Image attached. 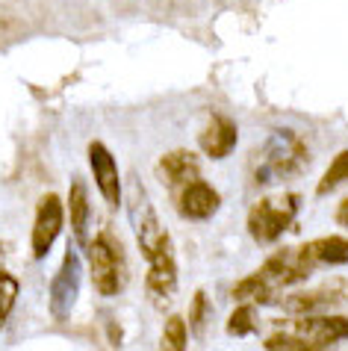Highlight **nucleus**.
I'll use <instances>...</instances> for the list:
<instances>
[{
    "label": "nucleus",
    "mask_w": 348,
    "mask_h": 351,
    "mask_svg": "<svg viewBox=\"0 0 348 351\" xmlns=\"http://www.w3.org/2000/svg\"><path fill=\"white\" fill-rule=\"evenodd\" d=\"M177 207L189 221H204L219 210V192L212 189L210 183L195 180V183H189V186L180 189Z\"/></svg>",
    "instance_id": "nucleus-11"
},
{
    "label": "nucleus",
    "mask_w": 348,
    "mask_h": 351,
    "mask_svg": "<svg viewBox=\"0 0 348 351\" xmlns=\"http://www.w3.org/2000/svg\"><path fill=\"white\" fill-rule=\"evenodd\" d=\"M65 224V210H62V198L53 192H47L36 207V221H33V257L45 260L51 254L53 242L60 239Z\"/></svg>",
    "instance_id": "nucleus-6"
},
{
    "label": "nucleus",
    "mask_w": 348,
    "mask_h": 351,
    "mask_svg": "<svg viewBox=\"0 0 348 351\" xmlns=\"http://www.w3.org/2000/svg\"><path fill=\"white\" fill-rule=\"evenodd\" d=\"M301 198L295 192H280V195H266L263 201H257L248 213V230L251 237L263 245H272L284 237V230L293 224Z\"/></svg>",
    "instance_id": "nucleus-4"
},
{
    "label": "nucleus",
    "mask_w": 348,
    "mask_h": 351,
    "mask_svg": "<svg viewBox=\"0 0 348 351\" xmlns=\"http://www.w3.org/2000/svg\"><path fill=\"white\" fill-rule=\"evenodd\" d=\"M207 325H210V298L207 292H195V298H192V330L204 334Z\"/></svg>",
    "instance_id": "nucleus-20"
},
{
    "label": "nucleus",
    "mask_w": 348,
    "mask_h": 351,
    "mask_svg": "<svg viewBox=\"0 0 348 351\" xmlns=\"http://www.w3.org/2000/svg\"><path fill=\"white\" fill-rule=\"evenodd\" d=\"M289 334L307 343L313 351H325L348 337V319L343 316H298Z\"/></svg>",
    "instance_id": "nucleus-7"
},
{
    "label": "nucleus",
    "mask_w": 348,
    "mask_h": 351,
    "mask_svg": "<svg viewBox=\"0 0 348 351\" xmlns=\"http://www.w3.org/2000/svg\"><path fill=\"white\" fill-rule=\"evenodd\" d=\"M307 257H310L313 266H336V263H345L348 260V239L343 237H325V239H313L304 245Z\"/></svg>",
    "instance_id": "nucleus-14"
},
{
    "label": "nucleus",
    "mask_w": 348,
    "mask_h": 351,
    "mask_svg": "<svg viewBox=\"0 0 348 351\" xmlns=\"http://www.w3.org/2000/svg\"><path fill=\"white\" fill-rule=\"evenodd\" d=\"M89 266L92 284L101 295H119L127 287V257L112 230H101L89 242Z\"/></svg>",
    "instance_id": "nucleus-2"
},
{
    "label": "nucleus",
    "mask_w": 348,
    "mask_h": 351,
    "mask_svg": "<svg viewBox=\"0 0 348 351\" xmlns=\"http://www.w3.org/2000/svg\"><path fill=\"white\" fill-rule=\"evenodd\" d=\"M304 165H307L304 145L298 142L289 130H277V133L269 136V142L260 148L257 183L286 180V178H293V174H301Z\"/></svg>",
    "instance_id": "nucleus-3"
},
{
    "label": "nucleus",
    "mask_w": 348,
    "mask_h": 351,
    "mask_svg": "<svg viewBox=\"0 0 348 351\" xmlns=\"http://www.w3.org/2000/svg\"><path fill=\"white\" fill-rule=\"evenodd\" d=\"M127 210H130V224L136 233L139 251L151 266H162V263H174V248H171V237L166 230V224L160 221L157 210L145 192L142 180L133 174L130 178V192H127Z\"/></svg>",
    "instance_id": "nucleus-1"
},
{
    "label": "nucleus",
    "mask_w": 348,
    "mask_h": 351,
    "mask_svg": "<svg viewBox=\"0 0 348 351\" xmlns=\"http://www.w3.org/2000/svg\"><path fill=\"white\" fill-rule=\"evenodd\" d=\"M145 287H148V295L153 301H169L177 289V266L174 263H162V266H151L148 278H145Z\"/></svg>",
    "instance_id": "nucleus-15"
},
{
    "label": "nucleus",
    "mask_w": 348,
    "mask_h": 351,
    "mask_svg": "<svg viewBox=\"0 0 348 351\" xmlns=\"http://www.w3.org/2000/svg\"><path fill=\"white\" fill-rule=\"evenodd\" d=\"M160 351H186V322L180 316H171L162 328Z\"/></svg>",
    "instance_id": "nucleus-18"
},
{
    "label": "nucleus",
    "mask_w": 348,
    "mask_h": 351,
    "mask_svg": "<svg viewBox=\"0 0 348 351\" xmlns=\"http://www.w3.org/2000/svg\"><path fill=\"white\" fill-rule=\"evenodd\" d=\"M236 139H239L236 124L230 119H225V115H212L207 121L204 133H201V151H204L210 160H225L234 154Z\"/></svg>",
    "instance_id": "nucleus-10"
},
{
    "label": "nucleus",
    "mask_w": 348,
    "mask_h": 351,
    "mask_svg": "<svg viewBox=\"0 0 348 351\" xmlns=\"http://www.w3.org/2000/svg\"><path fill=\"white\" fill-rule=\"evenodd\" d=\"M89 165H92V178L98 183V189L103 195V201L110 204V210L121 207V178H119V165L103 142L89 145Z\"/></svg>",
    "instance_id": "nucleus-9"
},
{
    "label": "nucleus",
    "mask_w": 348,
    "mask_h": 351,
    "mask_svg": "<svg viewBox=\"0 0 348 351\" xmlns=\"http://www.w3.org/2000/svg\"><path fill=\"white\" fill-rule=\"evenodd\" d=\"M198 171H201V165L192 151H171L157 165V174L162 178V183H169L174 189H183V186H189V183H195Z\"/></svg>",
    "instance_id": "nucleus-12"
},
{
    "label": "nucleus",
    "mask_w": 348,
    "mask_h": 351,
    "mask_svg": "<svg viewBox=\"0 0 348 351\" xmlns=\"http://www.w3.org/2000/svg\"><path fill=\"white\" fill-rule=\"evenodd\" d=\"M343 301H348V280L334 278L316 289H301L295 295H289L284 301V310L293 316H316L322 307H334L343 304Z\"/></svg>",
    "instance_id": "nucleus-8"
},
{
    "label": "nucleus",
    "mask_w": 348,
    "mask_h": 351,
    "mask_svg": "<svg viewBox=\"0 0 348 351\" xmlns=\"http://www.w3.org/2000/svg\"><path fill=\"white\" fill-rule=\"evenodd\" d=\"M230 334L243 337V334H251V330L257 328V313H254V304H243L236 310L234 316H230Z\"/></svg>",
    "instance_id": "nucleus-19"
},
{
    "label": "nucleus",
    "mask_w": 348,
    "mask_h": 351,
    "mask_svg": "<svg viewBox=\"0 0 348 351\" xmlns=\"http://www.w3.org/2000/svg\"><path fill=\"white\" fill-rule=\"evenodd\" d=\"M69 219H71V230L77 245H89V192H86L83 180H71V192H69Z\"/></svg>",
    "instance_id": "nucleus-13"
},
{
    "label": "nucleus",
    "mask_w": 348,
    "mask_h": 351,
    "mask_svg": "<svg viewBox=\"0 0 348 351\" xmlns=\"http://www.w3.org/2000/svg\"><path fill=\"white\" fill-rule=\"evenodd\" d=\"M340 183H348V151L343 154H336L334 162L327 165V171H325V178L319 180V195H327L331 189H336Z\"/></svg>",
    "instance_id": "nucleus-16"
},
{
    "label": "nucleus",
    "mask_w": 348,
    "mask_h": 351,
    "mask_svg": "<svg viewBox=\"0 0 348 351\" xmlns=\"http://www.w3.org/2000/svg\"><path fill=\"white\" fill-rule=\"evenodd\" d=\"M80 284H83V263L77 257V251L69 248L60 271H56L53 284H51V316L53 319H69L71 310L80 298Z\"/></svg>",
    "instance_id": "nucleus-5"
},
{
    "label": "nucleus",
    "mask_w": 348,
    "mask_h": 351,
    "mask_svg": "<svg viewBox=\"0 0 348 351\" xmlns=\"http://www.w3.org/2000/svg\"><path fill=\"white\" fill-rule=\"evenodd\" d=\"M336 221H340L343 228H348V198L340 204V210H336Z\"/></svg>",
    "instance_id": "nucleus-21"
},
{
    "label": "nucleus",
    "mask_w": 348,
    "mask_h": 351,
    "mask_svg": "<svg viewBox=\"0 0 348 351\" xmlns=\"http://www.w3.org/2000/svg\"><path fill=\"white\" fill-rule=\"evenodd\" d=\"M18 292H21L18 278L9 275V271H0V330H3L9 313H12V307H15V301H18Z\"/></svg>",
    "instance_id": "nucleus-17"
}]
</instances>
